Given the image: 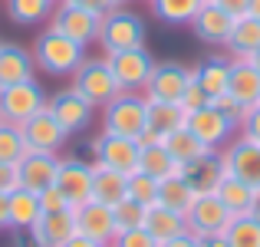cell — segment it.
Returning a JSON list of instances; mask_svg holds the SVG:
<instances>
[{
  "mask_svg": "<svg viewBox=\"0 0 260 247\" xmlns=\"http://www.w3.org/2000/svg\"><path fill=\"white\" fill-rule=\"evenodd\" d=\"M106 59H109V66H112L115 82L122 86V92H142L148 76H152V70H155V56L145 46H132V50L112 53V56H106Z\"/></svg>",
  "mask_w": 260,
  "mask_h": 247,
  "instance_id": "9c48e42d",
  "label": "cell"
},
{
  "mask_svg": "<svg viewBox=\"0 0 260 247\" xmlns=\"http://www.w3.org/2000/svg\"><path fill=\"white\" fill-rule=\"evenodd\" d=\"M211 102H214V106L221 109L224 115H231V119L237 122V129H241V119H244V112H247V106H244V102H237L231 92H221L217 99H211Z\"/></svg>",
  "mask_w": 260,
  "mask_h": 247,
  "instance_id": "60d3db41",
  "label": "cell"
},
{
  "mask_svg": "<svg viewBox=\"0 0 260 247\" xmlns=\"http://www.w3.org/2000/svg\"><path fill=\"white\" fill-rule=\"evenodd\" d=\"M145 112H148V99L142 92H119L109 106H102V132L139 139L142 129H145Z\"/></svg>",
  "mask_w": 260,
  "mask_h": 247,
  "instance_id": "277c9868",
  "label": "cell"
},
{
  "mask_svg": "<svg viewBox=\"0 0 260 247\" xmlns=\"http://www.w3.org/2000/svg\"><path fill=\"white\" fill-rule=\"evenodd\" d=\"M20 129H23V139H26V148H30V152H59V148L66 145V139H70V132L53 119L50 109H40V112L30 115Z\"/></svg>",
  "mask_w": 260,
  "mask_h": 247,
  "instance_id": "9a60e30c",
  "label": "cell"
},
{
  "mask_svg": "<svg viewBox=\"0 0 260 247\" xmlns=\"http://www.w3.org/2000/svg\"><path fill=\"white\" fill-rule=\"evenodd\" d=\"M26 234L37 241V247H63L70 237H76V208L43 211Z\"/></svg>",
  "mask_w": 260,
  "mask_h": 247,
  "instance_id": "e0dca14e",
  "label": "cell"
},
{
  "mask_svg": "<svg viewBox=\"0 0 260 247\" xmlns=\"http://www.w3.org/2000/svg\"><path fill=\"white\" fill-rule=\"evenodd\" d=\"M188 26L194 30V37L201 40V43L224 46V43H228L231 26H234V17H231L224 7H217V4H201V10L194 13V20H191Z\"/></svg>",
  "mask_w": 260,
  "mask_h": 247,
  "instance_id": "44dd1931",
  "label": "cell"
},
{
  "mask_svg": "<svg viewBox=\"0 0 260 247\" xmlns=\"http://www.w3.org/2000/svg\"><path fill=\"white\" fill-rule=\"evenodd\" d=\"M95 43L102 46L106 56L132 50V46H145V20L135 10H128V7H112L109 13H102Z\"/></svg>",
  "mask_w": 260,
  "mask_h": 247,
  "instance_id": "7a4b0ae2",
  "label": "cell"
},
{
  "mask_svg": "<svg viewBox=\"0 0 260 247\" xmlns=\"http://www.w3.org/2000/svg\"><path fill=\"white\" fill-rule=\"evenodd\" d=\"M40 204H43V211H63V208H70V201L63 198V191H59L56 184H50L46 191H40Z\"/></svg>",
  "mask_w": 260,
  "mask_h": 247,
  "instance_id": "7bdbcfd3",
  "label": "cell"
},
{
  "mask_svg": "<svg viewBox=\"0 0 260 247\" xmlns=\"http://www.w3.org/2000/svg\"><path fill=\"white\" fill-rule=\"evenodd\" d=\"M92 165L102 168H115L122 175H132L139 168V142L128 135H115V132H102L92 142Z\"/></svg>",
  "mask_w": 260,
  "mask_h": 247,
  "instance_id": "30bf717a",
  "label": "cell"
},
{
  "mask_svg": "<svg viewBox=\"0 0 260 247\" xmlns=\"http://www.w3.org/2000/svg\"><path fill=\"white\" fill-rule=\"evenodd\" d=\"M152 13L168 26H188L194 13L201 10V0H148Z\"/></svg>",
  "mask_w": 260,
  "mask_h": 247,
  "instance_id": "1f68e13d",
  "label": "cell"
},
{
  "mask_svg": "<svg viewBox=\"0 0 260 247\" xmlns=\"http://www.w3.org/2000/svg\"><path fill=\"white\" fill-rule=\"evenodd\" d=\"M46 109H50L53 119H56L70 135L89 129V126H92V115H95V106L89 99H83L73 86L70 89H59L56 96H50V99H46Z\"/></svg>",
  "mask_w": 260,
  "mask_h": 247,
  "instance_id": "7c38bea8",
  "label": "cell"
},
{
  "mask_svg": "<svg viewBox=\"0 0 260 247\" xmlns=\"http://www.w3.org/2000/svg\"><path fill=\"white\" fill-rule=\"evenodd\" d=\"M0 231H10V195L0 191Z\"/></svg>",
  "mask_w": 260,
  "mask_h": 247,
  "instance_id": "c3c4849f",
  "label": "cell"
},
{
  "mask_svg": "<svg viewBox=\"0 0 260 247\" xmlns=\"http://www.w3.org/2000/svg\"><path fill=\"white\" fill-rule=\"evenodd\" d=\"M224 241L228 247H260V224L250 214H234L224 228Z\"/></svg>",
  "mask_w": 260,
  "mask_h": 247,
  "instance_id": "e575fe53",
  "label": "cell"
},
{
  "mask_svg": "<svg viewBox=\"0 0 260 247\" xmlns=\"http://www.w3.org/2000/svg\"><path fill=\"white\" fill-rule=\"evenodd\" d=\"M63 247H106V244H99V241H92V237H83V234H76V237H70Z\"/></svg>",
  "mask_w": 260,
  "mask_h": 247,
  "instance_id": "681fc988",
  "label": "cell"
},
{
  "mask_svg": "<svg viewBox=\"0 0 260 247\" xmlns=\"http://www.w3.org/2000/svg\"><path fill=\"white\" fill-rule=\"evenodd\" d=\"M112 7H125V4H132V0H109Z\"/></svg>",
  "mask_w": 260,
  "mask_h": 247,
  "instance_id": "11a10c76",
  "label": "cell"
},
{
  "mask_svg": "<svg viewBox=\"0 0 260 247\" xmlns=\"http://www.w3.org/2000/svg\"><path fill=\"white\" fill-rule=\"evenodd\" d=\"M228 53L231 59H247L254 50H260V20H254L250 13H244V17L234 20V26H231L228 33Z\"/></svg>",
  "mask_w": 260,
  "mask_h": 247,
  "instance_id": "83f0119b",
  "label": "cell"
},
{
  "mask_svg": "<svg viewBox=\"0 0 260 247\" xmlns=\"http://www.w3.org/2000/svg\"><path fill=\"white\" fill-rule=\"evenodd\" d=\"M70 79H73V89H76L83 99L92 102L95 109L109 106V102L122 92V86L115 82V73H112V66H109L106 56H102V59H89L86 56L83 66H79Z\"/></svg>",
  "mask_w": 260,
  "mask_h": 247,
  "instance_id": "3957f363",
  "label": "cell"
},
{
  "mask_svg": "<svg viewBox=\"0 0 260 247\" xmlns=\"http://www.w3.org/2000/svg\"><path fill=\"white\" fill-rule=\"evenodd\" d=\"M214 195L224 201V208H228L231 214H250L254 201L260 198V188H254V184H247V181H241V178H234V175H224L221 184L214 188Z\"/></svg>",
  "mask_w": 260,
  "mask_h": 247,
  "instance_id": "484cf974",
  "label": "cell"
},
{
  "mask_svg": "<svg viewBox=\"0 0 260 247\" xmlns=\"http://www.w3.org/2000/svg\"><path fill=\"white\" fill-rule=\"evenodd\" d=\"M191 79L201 86V92L211 99H217L221 92H228V79H231V59L224 56H208L204 63H198L191 70Z\"/></svg>",
  "mask_w": 260,
  "mask_h": 247,
  "instance_id": "603a6c76",
  "label": "cell"
},
{
  "mask_svg": "<svg viewBox=\"0 0 260 247\" xmlns=\"http://www.w3.org/2000/svg\"><path fill=\"white\" fill-rule=\"evenodd\" d=\"M63 4L83 7V10H92V13H109V10H112V4H109V0H63Z\"/></svg>",
  "mask_w": 260,
  "mask_h": 247,
  "instance_id": "f6af8a7d",
  "label": "cell"
},
{
  "mask_svg": "<svg viewBox=\"0 0 260 247\" xmlns=\"http://www.w3.org/2000/svg\"><path fill=\"white\" fill-rule=\"evenodd\" d=\"M231 211L224 208V201L214 195V191H204V195H194L191 208L184 211V224L194 237H211V234H224V228L231 224Z\"/></svg>",
  "mask_w": 260,
  "mask_h": 247,
  "instance_id": "8992f818",
  "label": "cell"
},
{
  "mask_svg": "<svg viewBox=\"0 0 260 247\" xmlns=\"http://www.w3.org/2000/svg\"><path fill=\"white\" fill-rule=\"evenodd\" d=\"M139 171H145L155 181H161V178L178 175V162L165 148V142H148V145H139Z\"/></svg>",
  "mask_w": 260,
  "mask_h": 247,
  "instance_id": "f546056e",
  "label": "cell"
},
{
  "mask_svg": "<svg viewBox=\"0 0 260 247\" xmlns=\"http://www.w3.org/2000/svg\"><path fill=\"white\" fill-rule=\"evenodd\" d=\"M0 43H4V40H0Z\"/></svg>",
  "mask_w": 260,
  "mask_h": 247,
  "instance_id": "6f0895ef",
  "label": "cell"
},
{
  "mask_svg": "<svg viewBox=\"0 0 260 247\" xmlns=\"http://www.w3.org/2000/svg\"><path fill=\"white\" fill-rule=\"evenodd\" d=\"M92 201L115 208L122 198H128V175L115 168H102V165H92Z\"/></svg>",
  "mask_w": 260,
  "mask_h": 247,
  "instance_id": "d4e9b609",
  "label": "cell"
},
{
  "mask_svg": "<svg viewBox=\"0 0 260 247\" xmlns=\"http://www.w3.org/2000/svg\"><path fill=\"white\" fill-rule=\"evenodd\" d=\"M56 0H7V17L17 26H40L50 20Z\"/></svg>",
  "mask_w": 260,
  "mask_h": 247,
  "instance_id": "4dcf8cb0",
  "label": "cell"
},
{
  "mask_svg": "<svg viewBox=\"0 0 260 247\" xmlns=\"http://www.w3.org/2000/svg\"><path fill=\"white\" fill-rule=\"evenodd\" d=\"M247 13H250V17H254V20H260V0H250Z\"/></svg>",
  "mask_w": 260,
  "mask_h": 247,
  "instance_id": "816d5d0a",
  "label": "cell"
},
{
  "mask_svg": "<svg viewBox=\"0 0 260 247\" xmlns=\"http://www.w3.org/2000/svg\"><path fill=\"white\" fill-rule=\"evenodd\" d=\"M148 228V234L155 237V241H172V237H178V234H184L188 231V224H184V214H178V211H172V208H165V204H148L145 208V221H142Z\"/></svg>",
  "mask_w": 260,
  "mask_h": 247,
  "instance_id": "4316f807",
  "label": "cell"
},
{
  "mask_svg": "<svg viewBox=\"0 0 260 247\" xmlns=\"http://www.w3.org/2000/svg\"><path fill=\"white\" fill-rule=\"evenodd\" d=\"M201 4H214V0H201Z\"/></svg>",
  "mask_w": 260,
  "mask_h": 247,
  "instance_id": "9f6ffc18",
  "label": "cell"
},
{
  "mask_svg": "<svg viewBox=\"0 0 260 247\" xmlns=\"http://www.w3.org/2000/svg\"><path fill=\"white\" fill-rule=\"evenodd\" d=\"M109 247H158V241L148 234L145 224H139V228H125V231H119V234L112 237V244H109Z\"/></svg>",
  "mask_w": 260,
  "mask_h": 247,
  "instance_id": "f35d334b",
  "label": "cell"
},
{
  "mask_svg": "<svg viewBox=\"0 0 260 247\" xmlns=\"http://www.w3.org/2000/svg\"><path fill=\"white\" fill-rule=\"evenodd\" d=\"M217 7H224V10L231 13V17H244V13H247V7H250V0H214Z\"/></svg>",
  "mask_w": 260,
  "mask_h": 247,
  "instance_id": "bcb514c9",
  "label": "cell"
},
{
  "mask_svg": "<svg viewBox=\"0 0 260 247\" xmlns=\"http://www.w3.org/2000/svg\"><path fill=\"white\" fill-rule=\"evenodd\" d=\"M26 152H30V148H26L23 129L13 126V122H0V162L17 165Z\"/></svg>",
  "mask_w": 260,
  "mask_h": 247,
  "instance_id": "d590c367",
  "label": "cell"
},
{
  "mask_svg": "<svg viewBox=\"0 0 260 247\" xmlns=\"http://www.w3.org/2000/svg\"><path fill=\"white\" fill-rule=\"evenodd\" d=\"M198 247H228L224 234H211V237H198Z\"/></svg>",
  "mask_w": 260,
  "mask_h": 247,
  "instance_id": "f907efd6",
  "label": "cell"
},
{
  "mask_svg": "<svg viewBox=\"0 0 260 247\" xmlns=\"http://www.w3.org/2000/svg\"><path fill=\"white\" fill-rule=\"evenodd\" d=\"M165 148L172 152V159L178 162V165H184V162H191V159H198V155H204L208 152V145H204L201 139H198L194 132H191L188 126H181V129H175L172 135H165Z\"/></svg>",
  "mask_w": 260,
  "mask_h": 247,
  "instance_id": "d6a6232c",
  "label": "cell"
},
{
  "mask_svg": "<svg viewBox=\"0 0 260 247\" xmlns=\"http://www.w3.org/2000/svg\"><path fill=\"white\" fill-rule=\"evenodd\" d=\"M204 102H208V96L201 92V86H198L194 79L188 82V89H184V96H181V102H178V106L184 109V112H194V109H201Z\"/></svg>",
  "mask_w": 260,
  "mask_h": 247,
  "instance_id": "b9f144b4",
  "label": "cell"
},
{
  "mask_svg": "<svg viewBox=\"0 0 260 247\" xmlns=\"http://www.w3.org/2000/svg\"><path fill=\"white\" fill-rule=\"evenodd\" d=\"M59 155L56 152H26L17 162V175H20V188L26 191H46L50 184H56L59 175Z\"/></svg>",
  "mask_w": 260,
  "mask_h": 247,
  "instance_id": "2e32d148",
  "label": "cell"
},
{
  "mask_svg": "<svg viewBox=\"0 0 260 247\" xmlns=\"http://www.w3.org/2000/svg\"><path fill=\"white\" fill-rule=\"evenodd\" d=\"M128 198H132V201H139L142 208L155 204V201H158V181H155L152 175H145V171L135 168L132 175H128Z\"/></svg>",
  "mask_w": 260,
  "mask_h": 247,
  "instance_id": "8d00e7d4",
  "label": "cell"
},
{
  "mask_svg": "<svg viewBox=\"0 0 260 247\" xmlns=\"http://www.w3.org/2000/svg\"><path fill=\"white\" fill-rule=\"evenodd\" d=\"M188 112H184L178 102H148V112H145V129L135 142L139 145H148V142H161L165 135H172L175 129L184 126Z\"/></svg>",
  "mask_w": 260,
  "mask_h": 247,
  "instance_id": "ffe728a7",
  "label": "cell"
},
{
  "mask_svg": "<svg viewBox=\"0 0 260 247\" xmlns=\"http://www.w3.org/2000/svg\"><path fill=\"white\" fill-rule=\"evenodd\" d=\"M247 59H250V63H254V70L260 73V50H254V53H250V56H247Z\"/></svg>",
  "mask_w": 260,
  "mask_h": 247,
  "instance_id": "f5cc1de1",
  "label": "cell"
},
{
  "mask_svg": "<svg viewBox=\"0 0 260 247\" xmlns=\"http://www.w3.org/2000/svg\"><path fill=\"white\" fill-rule=\"evenodd\" d=\"M188 82H191V70L184 63H175V59L158 63V59H155V70H152V76H148L145 89H142V96H145L148 102H181Z\"/></svg>",
  "mask_w": 260,
  "mask_h": 247,
  "instance_id": "ba28073f",
  "label": "cell"
},
{
  "mask_svg": "<svg viewBox=\"0 0 260 247\" xmlns=\"http://www.w3.org/2000/svg\"><path fill=\"white\" fill-rule=\"evenodd\" d=\"M76 234L83 237H92L99 244H112V237L119 234V224H115V214L109 204H99V201H86L76 208Z\"/></svg>",
  "mask_w": 260,
  "mask_h": 247,
  "instance_id": "d6986e66",
  "label": "cell"
},
{
  "mask_svg": "<svg viewBox=\"0 0 260 247\" xmlns=\"http://www.w3.org/2000/svg\"><path fill=\"white\" fill-rule=\"evenodd\" d=\"M178 175H181L184 181L191 184V191H194V195L214 191L217 184H221V178L228 175V168H224V159H221V148H208L204 155H198V159L178 165Z\"/></svg>",
  "mask_w": 260,
  "mask_h": 247,
  "instance_id": "5bb4252c",
  "label": "cell"
},
{
  "mask_svg": "<svg viewBox=\"0 0 260 247\" xmlns=\"http://www.w3.org/2000/svg\"><path fill=\"white\" fill-rule=\"evenodd\" d=\"M46 89L37 79H23L13 82V86L0 89V122H13V126H23L30 115H37L40 109H46Z\"/></svg>",
  "mask_w": 260,
  "mask_h": 247,
  "instance_id": "5b68a950",
  "label": "cell"
},
{
  "mask_svg": "<svg viewBox=\"0 0 260 247\" xmlns=\"http://www.w3.org/2000/svg\"><path fill=\"white\" fill-rule=\"evenodd\" d=\"M30 53H33L37 70H43L46 76H73L86 59V46L76 43V40H70L66 33L53 30V26H46V30L37 33Z\"/></svg>",
  "mask_w": 260,
  "mask_h": 247,
  "instance_id": "6da1fadb",
  "label": "cell"
},
{
  "mask_svg": "<svg viewBox=\"0 0 260 247\" xmlns=\"http://www.w3.org/2000/svg\"><path fill=\"white\" fill-rule=\"evenodd\" d=\"M158 247H198V237L191 234V231H184V234L172 237V241H161Z\"/></svg>",
  "mask_w": 260,
  "mask_h": 247,
  "instance_id": "7dc6e473",
  "label": "cell"
},
{
  "mask_svg": "<svg viewBox=\"0 0 260 247\" xmlns=\"http://www.w3.org/2000/svg\"><path fill=\"white\" fill-rule=\"evenodd\" d=\"M99 23H102V13H92V10H83V7H73V4H63L59 0L56 7H53L50 13V26L59 33H66L70 40H76V43H95V37H99Z\"/></svg>",
  "mask_w": 260,
  "mask_h": 247,
  "instance_id": "8fae6325",
  "label": "cell"
},
{
  "mask_svg": "<svg viewBox=\"0 0 260 247\" xmlns=\"http://www.w3.org/2000/svg\"><path fill=\"white\" fill-rule=\"evenodd\" d=\"M40 214H43V204H40L37 191L26 188L10 191V231H30Z\"/></svg>",
  "mask_w": 260,
  "mask_h": 247,
  "instance_id": "f1b7e54d",
  "label": "cell"
},
{
  "mask_svg": "<svg viewBox=\"0 0 260 247\" xmlns=\"http://www.w3.org/2000/svg\"><path fill=\"white\" fill-rule=\"evenodd\" d=\"M241 135H247L250 142L260 145V102L247 106V112H244V119H241Z\"/></svg>",
  "mask_w": 260,
  "mask_h": 247,
  "instance_id": "ab89813d",
  "label": "cell"
},
{
  "mask_svg": "<svg viewBox=\"0 0 260 247\" xmlns=\"http://www.w3.org/2000/svg\"><path fill=\"white\" fill-rule=\"evenodd\" d=\"M191 201H194V191H191V184L181 175H172V178H161L158 181V204L184 214L191 208Z\"/></svg>",
  "mask_w": 260,
  "mask_h": 247,
  "instance_id": "836d02e7",
  "label": "cell"
},
{
  "mask_svg": "<svg viewBox=\"0 0 260 247\" xmlns=\"http://www.w3.org/2000/svg\"><path fill=\"white\" fill-rule=\"evenodd\" d=\"M112 214H115V224H119V231L139 228V224L145 221V208H142L139 201H132V198H122V201L112 208Z\"/></svg>",
  "mask_w": 260,
  "mask_h": 247,
  "instance_id": "74e56055",
  "label": "cell"
},
{
  "mask_svg": "<svg viewBox=\"0 0 260 247\" xmlns=\"http://www.w3.org/2000/svg\"><path fill=\"white\" fill-rule=\"evenodd\" d=\"M250 218H254V221L260 224V198H257V201H254V208H250Z\"/></svg>",
  "mask_w": 260,
  "mask_h": 247,
  "instance_id": "db71d44e",
  "label": "cell"
},
{
  "mask_svg": "<svg viewBox=\"0 0 260 247\" xmlns=\"http://www.w3.org/2000/svg\"><path fill=\"white\" fill-rule=\"evenodd\" d=\"M92 165L79 162V159H63L59 162V175H56V188L63 191V198L70 201V208L92 201Z\"/></svg>",
  "mask_w": 260,
  "mask_h": 247,
  "instance_id": "ac0fdd59",
  "label": "cell"
},
{
  "mask_svg": "<svg viewBox=\"0 0 260 247\" xmlns=\"http://www.w3.org/2000/svg\"><path fill=\"white\" fill-rule=\"evenodd\" d=\"M13 188H20L17 165H10V162H0V191H4V195H10Z\"/></svg>",
  "mask_w": 260,
  "mask_h": 247,
  "instance_id": "ee69618b",
  "label": "cell"
},
{
  "mask_svg": "<svg viewBox=\"0 0 260 247\" xmlns=\"http://www.w3.org/2000/svg\"><path fill=\"white\" fill-rule=\"evenodd\" d=\"M37 63H33V53L20 43H0V89L13 86V82L33 79Z\"/></svg>",
  "mask_w": 260,
  "mask_h": 247,
  "instance_id": "7402d4cb",
  "label": "cell"
},
{
  "mask_svg": "<svg viewBox=\"0 0 260 247\" xmlns=\"http://www.w3.org/2000/svg\"><path fill=\"white\" fill-rule=\"evenodd\" d=\"M221 159H224L228 175H234V178H241V181L260 188V145L257 142H250L247 135H234V139L221 148Z\"/></svg>",
  "mask_w": 260,
  "mask_h": 247,
  "instance_id": "4fadbf2b",
  "label": "cell"
},
{
  "mask_svg": "<svg viewBox=\"0 0 260 247\" xmlns=\"http://www.w3.org/2000/svg\"><path fill=\"white\" fill-rule=\"evenodd\" d=\"M184 126H188L208 148H224L231 139H234V132H237V122L231 119V115H224L214 102H204L201 109L188 112Z\"/></svg>",
  "mask_w": 260,
  "mask_h": 247,
  "instance_id": "52a82bcc",
  "label": "cell"
},
{
  "mask_svg": "<svg viewBox=\"0 0 260 247\" xmlns=\"http://www.w3.org/2000/svg\"><path fill=\"white\" fill-rule=\"evenodd\" d=\"M228 92L244 106L260 102V73L254 70L250 59H231V79H228Z\"/></svg>",
  "mask_w": 260,
  "mask_h": 247,
  "instance_id": "cb8c5ba5",
  "label": "cell"
}]
</instances>
